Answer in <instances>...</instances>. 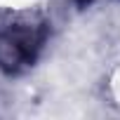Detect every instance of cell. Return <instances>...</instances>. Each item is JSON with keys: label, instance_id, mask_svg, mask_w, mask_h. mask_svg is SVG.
I'll use <instances>...</instances> for the list:
<instances>
[{"label": "cell", "instance_id": "obj_1", "mask_svg": "<svg viewBox=\"0 0 120 120\" xmlns=\"http://www.w3.org/2000/svg\"><path fill=\"white\" fill-rule=\"evenodd\" d=\"M49 21L33 10L0 14V71L21 75L35 66L47 42Z\"/></svg>", "mask_w": 120, "mask_h": 120}, {"label": "cell", "instance_id": "obj_2", "mask_svg": "<svg viewBox=\"0 0 120 120\" xmlns=\"http://www.w3.org/2000/svg\"><path fill=\"white\" fill-rule=\"evenodd\" d=\"M75 3H78V7H87V5L92 3V0H75Z\"/></svg>", "mask_w": 120, "mask_h": 120}]
</instances>
